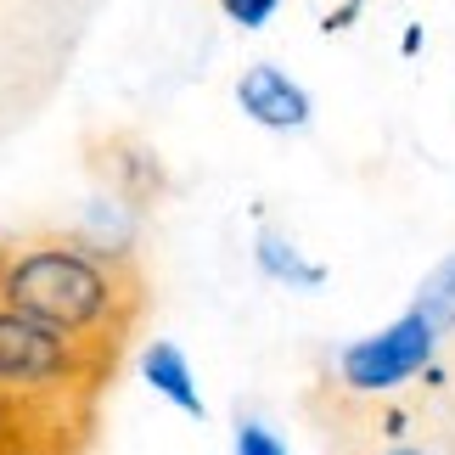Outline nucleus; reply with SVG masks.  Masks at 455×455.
<instances>
[{
    "label": "nucleus",
    "mask_w": 455,
    "mask_h": 455,
    "mask_svg": "<svg viewBox=\"0 0 455 455\" xmlns=\"http://www.w3.org/2000/svg\"><path fill=\"white\" fill-rule=\"evenodd\" d=\"M141 299V270L118 248L68 231H45L6 248V304L40 315L108 355H118V343L130 338Z\"/></svg>",
    "instance_id": "f257e3e1"
},
{
    "label": "nucleus",
    "mask_w": 455,
    "mask_h": 455,
    "mask_svg": "<svg viewBox=\"0 0 455 455\" xmlns=\"http://www.w3.org/2000/svg\"><path fill=\"white\" fill-rule=\"evenodd\" d=\"M108 365H113L108 348L84 343L17 304H0V388L23 394L28 405L62 416L74 399L96 388Z\"/></svg>",
    "instance_id": "f03ea898"
},
{
    "label": "nucleus",
    "mask_w": 455,
    "mask_h": 455,
    "mask_svg": "<svg viewBox=\"0 0 455 455\" xmlns=\"http://www.w3.org/2000/svg\"><path fill=\"white\" fill-rule=\"evenodd\" d=\"M439 338H444V331L433 326L422 309H405L394 326H382V331H371V338L348 343L338 355V377H343L348 394L382 399V394L405 388L411 377L427 371L433 355H439Z\"/></svg>",
    "instance_id": "7ed1b4c3"
},
{
    "label": "nucleus",
    "mask_w": 455,
    "mask_h": 455,
    "mask_svg": "<svg viewBox=\"0 0 455 455\" xmlns=\"http://www.w3.org/2000/svg\"><path fill=\"white\" fill-rule=\"evenodd\" d=\"M236 101H242V113L265 130H304L309 113H315L304 84H292L282 68H270V62H253L248 74L236 79Z\"/></svg>",
    "instance_id": "20e7f679"
},
{
    "label": "nucleus",
    "mask_w": 455,
    "mask_h": 455,
    "mask_svg": "<svg viewBox=\"0 0 455 455\" xmlns=\"http://www.w3.org/2000/svg\"><path fill=\"white\" fill-rule=\"evenodd\" d=\"M141 371H147V382L157 394L169 399L174 411H186V416H208V405H203V388H197V377H191V360L180 355V343H169V338H157V343H147V355H141Z\"/></svg>",
    "instance_id": "39448f33"
},
{
    "label": "nucleus",
    "mask_w": 455,
    "mask_h": 455,
    "mask_svg": "<svg viewBox=\"0 0 455 455\" xmlns=\"http://www.w3.org/2000/svg\"><path fill=\"white\" fill-rule=\"evenodd\" d=\"M416 309H422L439 331H455V253L439 259V265L422 275V287H416Z\"/></svg>",
    "instance_id": "423d86ee"
},
{
    "label": "nucleus",
    "mask_w": 455,
    "mask_h": 455,
    "mask_svg": "<svg viewBox=\"0 0 455 455\" xmlns=\"http://www.w3.org/2000/svg\"><path fill=\"white\" fill-rule=\"evenodd\" d=\"M62 416H51V411H40V405H28L23 394H12V388H0V450L6 444H17L23 433H34V427H57Z\"/></svg>",
    "instance_id": "0eeeda50"
},
{
    "label": "nucleus",
    "mask_w": 455,
    "mask_h": 455,
    "mask_svg": "<svg viewBox=\"0 0 455 455\" xmlns=\"http://www.w3.org/2000/svg\"><path fill=\"white\" fill-rule=\"evenodd\" d=\"M259 265H265L275 282H299V287H321V270L304 265L299 248H287L282 236H259Z\"/></svg>",
    "instance_id": "6e6552de"
},
{
    "label": "nucleus",
    "mask_w": 455,
    "mask_h": 455,
    "mask_svg": "<svg viewBox=\"0 0 455 455\" xmlns=\"http://www.w3.org/2000/svg\"><path fill=\"white\" fill-rule=\"evenodd\" d=\"M0 455H74V450H68V427L57 422V427H34V433H23V439L6 444Z\"/></svg>",
    "instance_id": "1a4fd4ad"
},
{
    "label": "nucleus",
    "mask_w": 455,
    "mask_h": 455,
    "mask_svg": "<svg viewBox=\"0 0 455 455\" xmlns=\"http://www.w3.org/2000/svg\"><path fill=\"white\" fill-rule=\"evenodd\" d=\"M236 455H287V444L275 439L265 422H253V416H242L236 422Z\"/></svg>",
    "instance_id": "9d476101"
},
{
    "label": "nucleus",
    "mask_w": 455,
    "mask_h": 455,
    "mask_svg": "<svg viewBox=\"0 0 455 455\" xmlns=\"http://www.w3.org/2000/svg\"><path fill=\"white\" fill-rule=\"evenodd\" d=\"M275 6H282V0H220V12L231 17L236 28H265L275 17Z\"/></svg>",
    "instance_id": "9b49d317"
},
{
    "label": "nucleus",
    "mask_w": 455,
    "mask_h": 455,
    "mask_svg": "<svg viewBox=\"0 0 455 455\" xmlns=\"http://www.w3.org/2000/svg\"><path fill=\"white\" fill-rule=\"evenodd\" d=\"M377 455H444V450H433V444H416V439H405V444H388V450H377Z\"/></svg>",
    "instance_id": "f8f14e48"
},
{
    "label": "nucleus",
    "mask_w": 455,
    "mask_h": 455,
    "mask_svg": "<svg viewBox=\"0 0 455 455\" xmlns=\"http://www.w3.org/2000/svg\"><path fill=\"white\" fill-rule=\"evenodd\" d=\"M0 304H6V248H0Z\"/></svg>",
    "instance_id": "ddd939ff"
}]
</instances>
